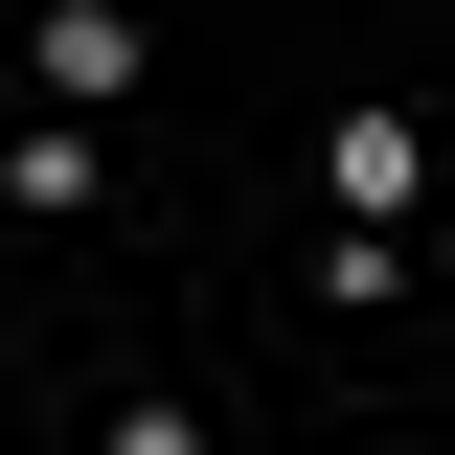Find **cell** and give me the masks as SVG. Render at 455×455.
<instances>
[{
	"label": "cell",
	"mask_w": 455,
	"mask_h": 455,
	"mask_svg": "<svg viewBox=\"0 0 455 455\" xmlns=\"http://www.w3.org/2000/svg\"><path fill=\"white\" fill-rule=\"evenodd\" d=\"M319 182H341V228H387V205H433V114H387V92H364V114L319 137Z\"/></svg>",
	"instance_id": "6da1fadb"
},
{
	"label": "cell",
	"mask_w": 455,
	"mask_h": 455,
	"mask_svg": "<svg viewBox=\"0 0 455 455\" xmlns=\"http://www.w3.org/2000/svg\"><path fill=\"white\" fill-rule=\"evenodd\" d=\"M46 92H68V114L137 92V0H46Z\"/></svg>",
	"instance_id": "7a4b0ae2"
},
{
	"label": "cell",
	"mask_w": 455,
	"mask_h": 455,
	"mask_svg": "<svg viewBox=\"0 0 455 455\" xmlns=\"http://www.w3.org/2000/svg\"><path fill=\"white\" fill-rule=\"evenodd\" d=\"M114 455H205V410H114Z\"/></svg>",
	"instance_id": "3957f363"
}]
</instances>
